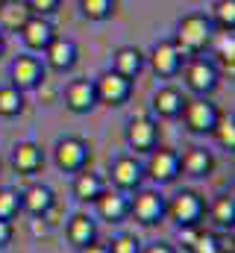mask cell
<instances>
[{
  "label": "cell",
  "mask_w": 235,
  "mask_h": 253,
  "mask_svg": "<svg viewBox=\"0 0 235 253\" xmlns=\"http://www.w3.org/2000/svg\"><path fill=\"white\" fill-rule=\"evenodd\" d=\"M212 135L218 138V144H221L224 150H230V153H233V150H235V118H233V115H230V118H227V115H221V118H218V124H215V129H212Z\"/></svg>",
  "instance_id": "cell-28"
},
{
  "label": "cell",
  "mask_w": 235,
  "mask_h": 253,
  "mask_svg": "<svg viewBox=\"0 0 235 253\" xmlns=\"http://www.w3.org/2000/svg\"><path fill=\"white\" fill-rule=\"evenodd\" d=\"M21 197V209H27L30 215H36V218H41L53 203H56V197H53V191L47 189V186H41V183H33V186H27V189L18 194Z\"/></svg>",
  "instance_id": "cell-16"
},
{
  "label": "cell",
  "mask_w": 235,
  "mask_h": 253,
  "mask_svg": "<svg viewBox=\"0 0 235 253\" xmlns=\"http://www.w3.org/2000/svg\"><path fill=\"white\" fill-rule=\"evenodd\" d=\"M79 253H109V248H106V245H97V242H91V245L79 248Z\"/></svg>",
  "instance_id": "cell-38"
},
{
  "label": "cell",
  "mask_w": 235,
  "mask_h": 253,
  "mask_svg": "<svg viewBox=\"0 0 235 253\" xmlns=\"http://www.w3.org/2000/svg\"><path fill=\"white\" fill-rule=\"evenodd\" d=\"M21 39H24V44H27V50H47V44L56 39V30H53V24L47 21V18H41V15H33L24 27H21Z\"/></svg>",
  "instance_id": "cell-14"
},
{
  "label": "cell",
  "mask_w": 235,
  "mask_h": 253,
  "mask_svg": "<svg viewBox=\"0 0 235 253\" xmlns=\"http://www.w3.org/2000/svg\"><path fill=\"white\" fill-rule=\"evenodd\" d=\"M209 212H212V221H215L218 227H224V230H233V224H235V197L230 194V191L218 194V197L212 200Z\"/></svg>",
  "instance_id": "cell-25"
},
{
  "label": "cell",
  "mask_w": 235,
  "mask_h": 253,
  "mask_svg": "<svg viewBox=\"0 0 235 253\" xmlns=\"http://www.w3.org/2000/svg\"><path fill=\"white\" fill-rule=\"evenodd\" d=\"M97 239V224L94 218H88L85 212H77L71 221H68V242L74 248H85Z\"/></svg>",
  "instance_id": "cell-23"
},
{
  "label": "cell",
  "mask_w": 235,
  "mask_h": 253,
  "mask_svg": "<svg viewBox=\"0 0 235 253\" xmlns=\"http://www.w3.org/2000/svg\"><path fill=\"white\" fill-rule=\"evenodd\" d=\"M3 50H6V39H3V33H0V56H3Z\"/></svg>",
  "instance_id": "cell-40"
},
{
  "label": "cell",
  "mask_w": 235,
  "mask_h": 253,
  "mask_svg": "<svg viewBox=\"0 0 235 253\" xmlns=\"http://www.w3.org/2000/svg\"><path fill=\"white\" fill-rule=\"evenodd\" d=\"M176 230H179V233H176V236H179V245H182V248L188 251V248L194 245V239H197V233H200L203 227L197 224V227H176Z\"/></svg>",
  "instance_id": "cell-35"
},
{
  "label": "cell",
  "mask_w": 235,
  "mask_h": 253,
  "mask_svg": "<svg viewBox=\"0 0 235 253\" xmlns=\"http://www.w3.org/2000/svg\"><path fill=\"white\" fill-rule=\"evenodd\" d=\"M144 174H147L150 180H156L159 186L174 183L176 177L182 174V171H179V153H176L174 147H153V150H150V159H147V165H144Z\"/></svg>",
  "instance_id": "cell-7"
},
{
  "label": "cell",
  "mask_w": 235,
  "mask_h": 253,
  "mask_svg": "<svg viewBox=\"0 0 235 253\" xmlns=\"http://www.w3.org/2000/svg\"><path fill=\"white\" fill-rule=\"evenodd\" d=\"M176 227H197L206 215V200L203 194L194 189H182L176 191L174 197L168 200V212H165Z\"/></svg>",
  "instance_id": "cell-2"
},
{
  "label": "cell",
  "mask_w": 235,
  "mask_h": 253,
  "mask_svg": "<svg viewBox=\"0 0 235 253\" xmlns=\"http://www.w3.org/2000/svg\"><path fill=\"white\" fill-rule=\"evenodd\" d=\"M182 53L174 47V42H159L153 50H150V65L156 71V77H176L182 71Z\"/></svg>",
  "instance_id": "cell-15"
},
{
  "label": "cell",
  "mask_w": 235,
  "mask_h": 253,
  "mask_svg": "<svg viewBox=\"0 0 235 253\" xmlns=\"http://www.w3.org/2000/svg\"><path fill=\"white\" fill-rule=\"evenodd\" d=\"M141 68H144V53L138 47H118L115 50V56H112V71L115 74L132 80V77H138Z\"/></svg>",
  "instance_id": "cell-24"
},
{
  "label": "cell",
  "mask_w": 235,
  "mask_h": 253,
  "mask_svg": "<svg viewBox=\"0 0 235 253\" xmlns=\"http://www.w3.org/2000/svg\"><path fill=\"white\" fill-rule=\"evenodd\" d=\"M159 141V126L153 124L150 118L138 115V118H129L126 124V144L135 150V153H150Z\"/></svg>",
  "instance_id": "cell-12"
},
{
  "label": "cell",
  "mask_w": 235,
  "mask_h": 253,
  "mask_svg": "<svg viewBox=\"0 0 235 253\" xmlns=\"http://www.w3.org/2000/svg\"><path fill=\"white\" fill-rule=\"evenodd\" d=\"M33 233H36V236H44V233H47V224H41V218L33 221Z\"/></svg>",
  "instance_id": "cell-39"
},
{
  "label": "cell",
  "mask_w": 235,
  "mask_h": 253,
  "mask_svg": "<svg viewBox=\"0 0 235 253\" xmlns=\"http://www.w3.org/2000/svg\"><path fill=\"white\" fill-rule=\"evenodd\" d=\"M21 212V197L15 189H0V218L3 221H12L15 215Z\"/></svg>",
  "instance_id": "cell-30"
},
{
  "label": "cell",
  "mask_w": 235,
  "mask_h": 253,
  "mask_svg": "<svg viewBox=\"0 0 235 253\" xmlns=\"http://www.w3.org/2000/svg\"><path fill=\"white\" fill-rule=\"evenodd\" d=\"M44 56H47V65L50 68H56V71H71L77 59H79V50H77V44L71 42V39H53L50 44H47V50H44Z\"/></svg>",
  "instance_id": "cell-17"
},
{
  "label": "cell",
  "mask_w": 235,
  "mask_h": 253,
  "mask_svg": "<svg viewBox=\"0 0 235 253\" xmlns=\"http://www.w3.org/2000/svg\"><path fill=\"white\" fill-rule=\"evenodd\" d=\"M53 159H56V165L65 174H77V171L88 168L91 147L79 135H65V138H59L56 147H53Z\"/></svg>",
  "instance_id": "cell-5"
},
{
  "label": "cell",
  "mask_w": 235,
  "mask_h": 253,
  "mask_svg": "<svg viewBox=\"0 0 235 253\" xmlns=\"http://www.w3.org/2000/svg\"><path fill=\"white\" fill-rule=\"evenodd\" d=\"M188 253H221V251H218V236H215V233L200 230V233H197V239H194V245L188 248Z\"/></svg>",
  "instance_id": "cell-32"
},
{
  "label": "cell",
  "mask_w": 235,
  "mask_h": 253,
  "mask_svg": "<svg viewBox=\"0 0 235 253\" xmlns=\"http://www.w3.org/2000/svg\"><path fill=\"white\" fill-rule=\"evenodd\" d=\"M9 74H12V83L9 85H15L18 91H33L44 80V65H41L39 56H33V53H21L12 62V71Z\"/></svg>",
  "instance_id": "cell-9"
},
{
  "label": "cell",
  "mask_w": 235,
  "mask_h": 253,
  "mask_svg": "<svg viewBox=\"0 0 235 253\" xmlns=\"http://www.w3.org/2000/svg\"><path fill=\"white\" fill-rule=\"evenodd\" d=\"M12 236H15L12 221H3V218H0V248H6V245L12 242Z\"/></svg>",
  "instance_id": "cell-36"
},
{
  "label": "cell",
  "mask_w": 235,
  "mask_h": 253,
  "mask_svg": "<svg viewBox=\"0 0 235 253\" xmlns=\"http://www.w3.org/2000/svg\"><path fill=\"white\" fill-rule=\"evenodd\" d=\"M33 18L27 0H0V30L21 33V27Z\"/></svg>",
  "instance_id": "cell-19"
},
{
  "label": "cell",
  "mask_w": 235,
  "mask_h": 253,
  "mask_svg": "<svg viewBox=\"0 0 235 253\" xmlns=\"http://www.w3.org/2000/svg\"><path fill=\"white\" fill-rule=\"evenodd\" d=\"M141 253H176V248L174 245H168V242H153V245L141 248Z\"/></svg>",
  "instance_id": "cell-37"
},
{
  "label": "cell",
  "mask_w": 235,
  "mask_h": 253,
  "mask_svg": "<svg viewBox=\"0 0 235 253\" xmlns=\"http://www.w3.org/2000/svg\"><path fill=\"white\" fill-rule=\"evenodd\" d=\"M59 3H62V0H27L30 12H33V15H41V18L53 15V12L59 9Z\"/></svg>",
  "instance_id": "cell-34"
},
{
  "label": "cell",
  "mask_w": 235,
  "mask_h": 253,
  "mask_svg": "<svg viewBox=\"0 0 235 253\" xmlns=\"http://www.w3.org/2000/svg\"><path fill=\"white\" fill-rule=\"evenodd\" d=\"M141 177H144V165L135 159V156H129V153H123V156H118L115 162H112V186L118 191H132L141 186Z\"/></svg>",
  "instance_id": "cell-13"
},
{
  "label": "cell",
  "mask_w": 235,
  "mask_h": 253,
  "mask_svg": "<svg viewBox=\"0 0 235 253\" xmlns=\"http://www.w3.org/2000/svg\"><path fill=\"white\" fill-rule=\"evenodd\" d=\"M12 162L21 174H36L41 165H44V153L36 141H18L15 144V153H12Z\"/></svg>",
  "instance_id": "cell-20"
},
{
  "label": "cell",
  "mask_w": 235,
  "mask_h": 253,
  "mask_svg": "<svg viewBox=\"0 0 235 253\" xmlns=\"http://www.w3.org/2000/svg\"><path fill=\"white\" fill-rule=\"evenodd\" d=\"M182 106H185V97H182V91L174 88V85H165V88H159V91L153 94V112H156L159 118H165V121L179 118Z\"/></svg>",
  "instance_id": "cell-18"
},
{
  "label": "cell",
  "mask_w": 235,
  "mask_h": 253,
  "mask_svg": "<svg viewBox=\"0 0 235 253\" xmlns=\"http://www.w3.org/2000/svg\"><path fill=\"white\" fill-rule=\"evenodd\" d=\"M79 9L88 21H106L115 9V0H79Z\"/></svg>",
  "instance_id": "cell-29"
},
{
  "label": "cell",
  "mask_w": 235,
  "mask_h": 253,
  "mask_svg": "<svg viewBox=\"0 0 235 253\" xmlns=\"http://www.w3.org/2000/svg\"><path fill=\"white\" fill-rule=\"evenodd\" d=\"M65 106L74 115H85L97 106V91H94V80H71L65 88Z\"/></svg>",
  "instance_id": "cell-11"
},
{
  "label": "cell",
  "mask_w": 235,
  "mask_h": 253,
  "mask_svg": "<svg viewBox=\"0 0 235 253\" xmlns=\"http://www.w3.org/2000/svg\"><path fill=\"white\" fill-rule=\"evenodd\" d=\"M103 189H106V180H103L100 174H94V171H88V168L77 171V177H74V197H77L79 203H94V197Z\"/></svg>",
  "instance_id": "cell-22"
},
{
  "label": "cell",
  "mask_w": 235,
  "mask_h": 253,
  "mask_svg": "<svg viewBox=\"0 0 235 253\" xmlns=\"http://www.w3.org/2000/svg\"><path fill=\"white\" fill-rule=\"evenodd\" d=\"M212 42H215V24H212V18L194 12V15H185L179 21L176 36H174V47L182 53V59L200 56Z\"/></svg>",
  "instance_id": "cell-1"
},
{
  "label": "cell",
  "mask_w": 235,
  "mask_h": 253,
  "mask_svg": "<svg viewBox=\"0 0 235 253\" xmlns=\"http://www.w3.org/2000/svg\"><path fill=\"white\" fill-rule=\"evenodd\" d=\"M212 24L221 27V33L235 30V0H218L212 9Z\"/></svg>",
  "instance_id": "cell-27"
},
{
  "label": "cell",
  "mask_w": 235,
  "mask_h": 253,
  "mask_svg": "<svg viewBox=\"0 0 235 253\" xmlns=\"http://www.w3.org/2000/svg\"><path fill=\"white\" fill-rule=\"evenodd\" d=\"M221 62L230 65V68L235 65V39H233V33H221Z\"/></svg>",
  "instance_id": "cell-33"
},
{
  "label": "cell",
  "mask_w": 235,
  "mask_h": 253,
  "mask_svg": "<svg viewBox=\"0 0 235 253\" xmlns=\"http://www.w3.org/2000/svg\"><path fill=\"white\" fill-rule=\"evenodd\" d=\"M179 118H182V124L188 132H194V135H212V129L218 124V118H221V109L215 106V103H209L206 97H185V106H182V112H179Z\"/></svg>",
  "instance_id": "cell-3"
},
{
  "label": "cell",
  "mask_w": 235,
  "mask_h": 253,
  "mask_svg": "<svg viewBox=\"0 0 235 253\" xmlns=\"http://www.w3.org/2000/svg\"><path fill=\"white\" fill-rule=\"evenodd\" d=\"M106 248H109V253H141V242H138L135 236L120 233V236H115Z\"/></svg>",
  "instance_id": "cell-31"
},
{
  "label": "cell",
  "mask_w": 235,
  "mask_h": 253,
  "mask_svg": "<svg viewBox=\"0 0 235 253\" xmlns=\"http://www.w3.org/2000/svg\"><path fill=\"white\" fill-rule=\"evenodd\" d=\"M165 212H168V200H165V194H159L156 189H141L129 197V215L138 224H144V227L159 224L165 218Z\"/></svg>",
  "instance_id": "cell-4"
},
{
  "label": "cell",
  "mask_w": 235,
  "mask_h": 253,
  "mask_svg": "<svg viewBox=\"0 0 235 253\" xmlns=\"http://www.w3.org/2000/svg\"><path fill=\"white\" fill-rule=\"evenodd\" d=\"M185 65V85L194 91V94H200V97H206V94H212L215 88H218V68L212 59H203V56H191Z\"/></svg>",
  "instance_id": "cell-6"
},
{
  "label": "cell",
  "mask_w": 235,
  "mask_h": 253,
  "mask_svg": "<svg viewBox=\"0 0 235 253\" xmlns=\"http://www.w3.org/2000/svg\"><path fill=\"white\" fill-rule=\"evenodd\" d=\"M94 91H97V103L106 106H123L132 94V80L120 77L115 71H106L94 80Z\"/></svg>",
  "instance_id": "cell-8"
},
{
  "label": "cell",
  "mask_w": 235,
  "mask_h": 253,
  "mask_svg": "<svg viewBox=\"0 0 235 253\" xmlns=\"http://www.w3.org/2000/svg\"><path fill=\"white\" fill-rule=\"evenodd\" d=\"M21 112H24V91H18L15 85H3L0 88V115L15 118Z\"/></svg>",
  "instance_id": "cell-26"
},
{
  "label": "cell",
  "mask_w": 235,
  "mask_h": 253,
  "mask_svg": "<svg viewBox=\"0 0 235 253\" xmlns=\"http://www.w3.org/2000/svg\"><path fill=\"white\" fill-rule=\"evenodd\" d=\"M215 159L206 147H188L185 153H179V171H185L188 177H206Z\"/></svg>",
  "instance_id": "cell-21"
},
{
  "label": "cell",
  "mask_w": 235,
  "mask_h": 253,
  "mask_svg": "<svg viewBox=\"0 0 235 253\" xmlns=\"http://www.w3.org/2000/svg\"><path fill=\"white\" fill-rule=\"evenodd\" d=\"M94 209H97V218H103L109 224H120L129 215V197H126V191L103 189L94 197Z\"/></svg>",
  "instance_id": "cell-10"
}]
</instances>
